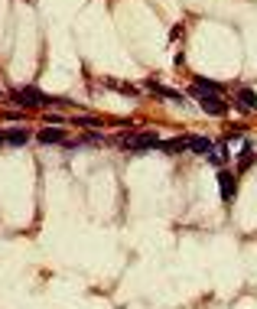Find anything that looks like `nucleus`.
Listing matches in <instances>:
<instances>
[{
  "label": "nucleus",
  "instance_id": "obj_1",
  "mask_svg": "<svg viewBox=\"0 0 257 309\" xmlns=\"http://www.w3.org/2000/svg\"><path fill=\"white\" fill-rule=\"evenodd\" d=\"M10 101L17 108H55V105H65L62 98H49V94H43L39 88H17V91H10Z\"/></svg>",
  "mask_w": 257,
  "mask_h": 309
},
{
  "label": "nucleus",
  "instance_id": "obj_2",
  "mask_svg": "<svg viewBox=\"0 0 257 309\" xmlns=\"http://www.w3.org/2000/svg\"><path fill=\"white\" fill-rule=\"evenodd\" d=\"M192 98H199V108H202L205 114H212V118H225L228 114V105L221 101V94H215V91H202V88L192 85Z\"/></svg>",
  "mask_w": 257,
  "mask_h": 309
},
{
  "label": "nucleus",
  "instance_id": "obj_3",
  "mask_svg": "<svg viewBox=\"0 0 257 309\" xmlns=\"http://www.w3.org/2000/svg\"><path fill=\"white\" fill-rule=\"evenodd\" d=\"M121 143L130 150V153H143V150H159V137L153 130L147 134H130V137H121Z\"/></svg>",
  "mask_w": 257,
  "mask_h": 309
},
{
  "label": "nucleus",
  "instance_id": "obj_4",
  "mask_svg": "<svg viewBox=\"0 0 257 309\" xmlns=\"http://www.w3.org/2000/svg\"><path fill=\"white\" fill-rule=\"evenodd\" d=\"M218 192H221L225 202H231V198L238 195V176L228 173V169H221V173H218Z\"/></svg>",
  "mask_w": 257,
  "mask_h": 309
},
{
  "label": "nucleus",
  "instance_id": "obj_5",
  "mask_svg": "<svg viewBox=\"0 0 257 309\" xmlns=\"http://www.w3.org/2000/svg\"><path fill=\"white\" fill-rule=\"evenodd\" d=\"M183 143H186V150H192V153H199V156H208V153H212V147H215L208 137H196V134L183 137Z\"/></svg>",
  "mask_w": 257,
  "mask_h": 309
},
{
  "label": "nucleus",
  "instance_id": "obj_6",
  "mask_svg": "<svg viewBox=\"0 0 257 309\" xmlns=\"http://www.w3.org/2000/svg\"><path fill=\"white\" fill-rule=\"evenodd\" d=\"M143 88H150L153 94H159V98H169V101H179V105H183V94L173 91V88H166V85H159V81H153V78L143 81Z\"/></svg>",
  "mask_w": 257,
  "mask_h": 309
},
{
  "label": "nucleus",
  "instance_id": "obj_7",
  "mask_svg": "<svg viewBox=\"0 0 257 309\" xmlns=\"http://www.w3.org/2000/svg\"><path fill=\"white\" fill-rule=\"evenodd\" d=\"M4 140L10 143V147H26V143H30V130L26 127H10L4 134Z\"/></svg>",
  "mask_w": 257,
  "mask_h": 309
},
{
  "label": "nucleus",
  "instance_id": "obj_8",
  "mask_svg": "<svg viewBox=\"0 0 257 309\" xmlns=\"http://www.w3.org/2000/svg\"><path fill=\"white\" fill-rule=\"evenodd\" d=\"M228 160H231V153H228V140L215 143V147H212V153H208V163H215V166H225Z\"/></svg>",
  "mask_w": 257,
  "mask_h": 309
},
{
  "label": "nucleus",
  "instance_id": "obj_9",
  "mask_svg": "<svg viewBox=\"0 0 257 309\" xmlns=\"http://www.w3.org/2000/svg\"><path fill=\"white\" fill-rule=\"evenodd\" d=\"M39 143H65V130L62 127H43L39 130Z\"/></svg>",
  "mask_w": 257,
  "mask_h": 309
},
{
  "label": "nucleus",
  "instance_id": "obj_10",
  "mask_svg": "<svg viewBox=\"0 0 257 309\" xmlns=\"http://www.w3.org/2000/svg\"><path fill=\"white\" fill-rule=\"evenodd\" d=\"M238 105H241V111H257V94L251 91V88H241V91H238Z\"/></svg>",
  "mask_w": 257,
  "mask_h": 309
},
{
  "label": "nucleus",
  "instance_id": "obj_11",
  "mask_svg": "<svg viewBox=\"0 0 257 309\" xmlns=\"http://www.w3.org/2000/svg\"><path fill=\"white\" fill-rule=\"evenodd\" d=\"M159 150H163V153H183L186 143H183V137H173V140H163V143H159Z\"/></svg>",
  "mask_w": 257,
  "mask_h": 309
},
{
  "label": "nucleus",
  "instance_id": "obj_12",
  "mask_svg": "<svg viewBox=\"0 0 257 309\" xmlns=\"http://www.w3.org/2000/svg\"><path fill=\"white\" fill-rule=\"evenodd\" d=\"M251 160H254V150H251V143H244V150H241V156H238V169H247Z\"/></svg>",
  "mask_w": 257,
  "mask_h": 309
},
{
  "label": "nucleus",
  "instance_id": "obj_13",
  "mask_svg": "<svg viewBox=\"0 0 257 309\" xmlns=\"http://www.w3.org/2000/svg\"><path fill=\"white\" fill-rule=\"evenodd\" d=\"M196 88H202V91H215V94H221V85H218V81H208V78H196Z\"/></svg>",
  "mask_w": 257,
  "mask_h": 309
},
{
  "label": "nucleus",
  "instance_id": "obj_14",
  "mask_svg": "<svg viewBox=\"0 0 257 309\" xmlns=\"http://www.w3.org/2000/svg\"><path fill=\"white\" fill-rule=\"evenodd\" d=\"M75 124H81V127H101V121H95V118H75Z\"/></svg>",
  "mask_w": 257,
  "mask_h": 309
},
{
  "label": "nucleus",
  "instance_id": "obj_15",
  "mask_svg": "<svg viewBox=\"0 0 257 309\" xmlns=\"http://www.w3.org/2000/svg\"><path fill=\"white\" fill-rule=\"evenodd\" d=\"M4 143H7V140H4V134H0V147H4Z\"/></svg>",
  "mask_w": 257,
  "mask_h": 309
}]
</instances>
